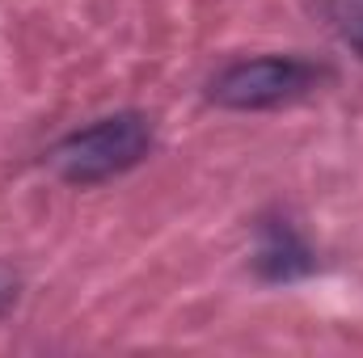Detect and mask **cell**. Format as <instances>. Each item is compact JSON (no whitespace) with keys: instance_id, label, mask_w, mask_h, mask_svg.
Masks as SVG:
<instances>
[{"instance_id":"obj_5","label":"cell","mask_w":363,"mask_h":358,"mask_svg":"<svg viewBox=\"0 0 363 358\" xmlns=\"http://www.w3.org/2000/svg\"><path fill=\"white\" fill-rule=\"evenodd\" d=\"M17 295H21V282H17V274L0 262V316H4V312L17 304Z\"/></svg>"},{"instance_id":"obj_3","label":"cell","mask_w":363,"mask_h":358,"mask_svg":"<svg viewBox=\"0 0 363 358\" xmlns=\"http://www.w3.org/2000/svg\"><path fill=\"white\" fill-rule=\"evenodd\" d=\"M254 262H258V274L262 278L291 282V278H300V274L313 270V249L304 245V236L287 219H279V224H267L262 228V245H258V258Z\"/></svg>"},{"instance_id":"obj_2","label":"cell","mask_w":363,"mask_h":358,"mask_svg":"<svg viewBox=\"0 0 363 358\" xmlns=\"http://www.w3.org/2000/svg\"><path fill=\"white\" fill-rule=\"evenodd\" d=\"M325 68L300 59V55H258V59H237L224 72L211 76L207 97L224 110H279L321 85Z\"/></svg>"},{"instance_id":"obj_4","label":"cell","mask_w":363,"mask_h":358,"mask_svg":"<svg viewBox=\"0 0 363 358\" xmlns=\"http://www.w3.org/2000/svg\"><path fill=\"white\" fill-rule=\"evenodd\" d=\"M330 17H334L342 42L363 59V0H330Z\"/></svg>"},{"instance_id":"obj_1","label":"cell","mask_w":363,"mask_h":358,"mask_svg":"<svg viewBox=\"0 0 363 358\" xmlns=\"http://www.w3.org/2000/svg\"><path fill=\"white\" fill-rule=\"evenodd\" d=\"M148 152H152V118L140 110H118L55 139L47 148V165L68 185H97L135 169L140 161H148Z\"/></svg>"}]
</instances>
